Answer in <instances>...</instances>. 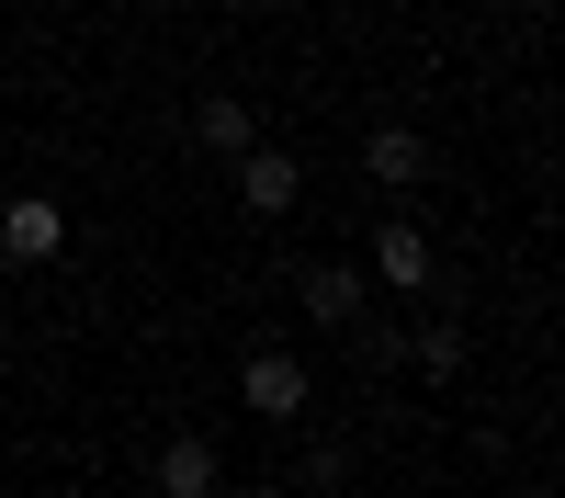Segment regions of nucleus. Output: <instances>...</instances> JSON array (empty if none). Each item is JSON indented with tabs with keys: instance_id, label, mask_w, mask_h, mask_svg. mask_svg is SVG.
<instances>
[{
	"instance_id": "obj_1",
	"label": "nucleus",
	"mask_w": 565,
	"mask_h": 498,
	"mask_svg": "<svg viewBox=\"0 0 565 498\" xmlns=\"http://www.w3.org/2000/svg\"><path fill=\"white\" fill-rule=\"evenodd\" d=\"M238 204L271 226V215H295L306 204V159L295 148H271V136H249V148H238Z\"/></svg>"
},
{
	"instance_id": "obj_2",
	"label": "nucleus",
	"mask_w": 565,
	"mask_h": 498,
	"mask_svg": "<svg viewBox=\"0 0 565 498\" xmlns=\"http://www.w3.org/2000/svg\"><path fill=\"white\" fill-rule=\"evenodd\" d=\"M373 284H385V295H430L441 284V261H430V239H418V215H385V226H373Z\"/></svg>"
},
{
	"instance_id": "obj_3",
	"label": "nucleus",
	"mask_w": 565,
	"mask_h": 498,
	"mask_svg": "<svg viewBox=\"0 0 565 498\" xmlns=\"http://www.w3.org/2000/svg\"><path fill=\"white\" fill-rule=\"evenodd\" d=\"M238 396L260 407V420H306V396H317V374H306L295 351H249V362H238Z\"/></svg>"
},
{
	"instance_id": "obj_4",
	"label": "nucleus",
	"mask_w": 565,
	"mask_h": 498,
	"mask_svg": "<svg viewBox=\"0 0 565 498\" xmlns=\"http://www.w3.org/2000/svg\"><path fill=\"white\" fill-rule=\"evenodd\" d=\"M148 487H159V498H226V465H215L204 431H170L159 465H148Z\"/></svg>"
},
{
	"instance_id": "obj_5",
	"label": "nucleus",
	"mask_w": 565,
	"mask_h": 498,
	"mask_svg": "<svg viewBox=\"0 0 565 498\" xmlns=\"http://www.w3.org/2000/svg\"><path fill=\"white\" fill-rule=\"evenodd\" d=\"M57 250H68V204H45V193L0 204V261H57Z\"/></svg>"
},
{
	"instance_id": "obj_6",
	"label": "nucleus",
	"mask_w": 565,
	"mask_h": 498,
	"mask_svg": "<svg viewBox=\"0 0 565 498\" xmlns=\"http://www.w3.org/2000/svg\"><path fill=\"white\" fill-rule=\"evenodd\" d=\"M295 295H306V317H317V329H351V317H362V295H373V272H362V261H317Z\"/></svg>"
},
{
	"instance_id": "obj_7",
	"label": "nucleus",
	"mask_w": 565,
	"mask_h": 498,
	"mask_svg": "<svg viewBox=\"0 0 565 498\" xmlns=\"http://www.w3.org/2000/svg\"><path fill=\"white\" fill-rule=\"evenodd\" d=\"M362 170L385 181V193H407V181L430 170V136H418V125H373V136H362Z\"/></svg>"
},
{
	"instance_id": "obj_8",
	"label": "nucleus",
	"mask_w": 565,
	"mask_h": 498,
	"mask_svg": "<svg viewBox=\"0 0 565 498\" xmlns=\"http://www.w3.org/2000/svg\"><path fill=\"white\" fill-rule=\"evenodd\" d=\"M249 136H260V114L238 103V91H215V103H193V148H215V159H238Z\"/></svg>"
},
{
	"instance_id": "obj_9",
	"label": "nucleus",
	"mask_w": 565,
	"mask_h": 498,
	"mask_svg": "<svg viewBox=\"0 0 565 498\" xmlns=\"http://www.w3.org/2000/svg\"><path fill=\"white\" fill-rule=\"evenodd\" d=\"M418 374H430V385L463 374V329H452V317H441V329H418Z\"/></svg>"
}]
</instances>
